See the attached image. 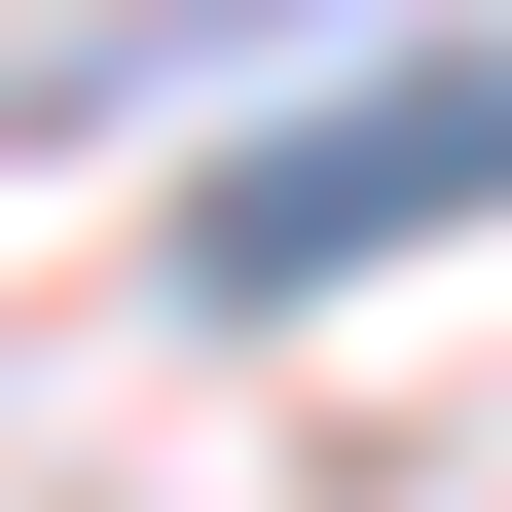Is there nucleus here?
I'll return each instance as SVG.
<instances>
[{"label": "nucleus", "mask_w": 512, "mask_h": 512, "mask_svg": "<svg viewBox=\"0 0 512 512\" xmlns=\"http://www.w3.org/2000/svg\"><path fill=\"white\" fill-rule=\"evenodd\" d=\"M439 220H512V37H476V74H366V110H293V147L183 220V293H366V256H439Z\"/></svg>", "instance_id": "nucleus-1"}]
</instances>
